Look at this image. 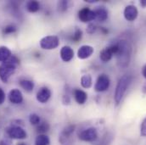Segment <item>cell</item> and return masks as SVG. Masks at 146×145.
Returning <instances> with one entry per match:
<instances>
[{"instance_id": "7a4b0ae2", "label": "cell", "mask_w": 146, "mask_h": 145, "mask_svg": "<svg viewBox=\"0 0 146 145\" xmlns=\"http://www.w3.org/2000/svg\"><path fill=\"white\" fill-rule=\"evenodd\" d=\"M19 64V60L15 56H11L7 61L0 66V79L3 82H8L9 77L15 73L16 66Z\"/></svg>"}, {"instance_id": "e0dca14e", "label": "cell", "mask_w": 146, "mask_h": 145, "mask_svg": "<svg viewBox=\"0 0 146 145\" xmlns=\"http://www.w3.org/2000/svg\"><path fill=\"white\" fill-rule=\"evenodd\" d=\"M114 54H113V53H112V51H111V49H110V48L109 47H107V48H104L101 52H100V60H102V61H104V62H108L110 61V60H111V58H112V56H113Z\"/></svg>"}, {"instance_id": "cb8c5ba5", "label": "cell", "mask_w": 146, "mask_h": 145, "mask_svg": "<svg viewBox=\"0 0 146 145\" xmlns=\"http://www.w3.org/2000/svg\"><path fill=\"white\" fill-rule=\"evenodd\" d=\"M16 31V27L15 26L9 25L4 27V29L3 30V32L4 34H10V33H14Z\"/></svg>"}, {"instance_id": "ac0fdd59", "label": "cell", "mask_w": 146, "mask_h": 145, "mask_svg": "<svg viewBox=\"0 0 146 145\" xmlns=\"http://www.w3.org/2000/svg\"><path fill=\"white\" fill-rule=\"evenodd\" d=\"M20 84H21V87L23 89H25L27 92H31L34 88V82L30 80H26V79L21 80L20 81Z\"/></svg>"}, {"instance_id": "2e32d148", "label": "cell", "mask_w": 146, "mask_h": 145, "mask_svg": "<svg viewBox=\"0 0 146 145\" xmlns=\"http://www.w3.org/2000/svg\"><path fill=\"white\" fill-rule=\"evenodd\" d=\"M12 56L11 51L5 46L0 47V62H5L7 61L10 57Z\"/></svg>"}, {"instance_id": "f546056e", "label": "cell", "mask_w": 146, "mask_h": 145, "mask_svg": "<svg viewBox=\"0 0 146 145\" xmlns=\"http://www.w3.org/2000/svg\"><path fill=\"white\" fill-rule=\"evenodd\" d=\"M140 4L143 6V7H146V0H142L140 2Z\"/></svg>"}, {"instance_id": "4dcf8cb0", "label": "cell", "mask_w": 146, "mask_h": 145, "mask_svg": "<svg viewBox=\"0 0 146 145\" xmlns=\"http://www.w3.org/2000/svg\"><path fill=\"white\" fill-rule=\"evenodd\" d=\"M142 91H143L144 93H145L146 94V82L144 84V86H143V87H142Z\"/></svg>"}, {"instance_id": "52a82bcc", "label": "cell", "mask_w": 146, "mask_h": 145, "mask_svg": "<svg viewBox=\"0 0 146 145\" xmlns=\"http://www.w3.org/2000/svg\"><path fill=\"white\" fill-rule=\"evenodd\" d=\"M98 138L97 130L94 127L88 128L79 134V138L85 142H94Z\"/></svg>"}, {"instance_id": "3957f363", "label": "cell", "mask_w": 146, "mask_h": 145, "mask_svg": "<svg viewBox=\"0 0 146 145\" xmlns=\"http://www.w3.org/2000/svg\"><path fill=\"white\" fill-rule=\"evenodd\" d=\"M131 82V76L125 75L122 77L120 78V80L118 81L116 88H115V102L116 105H119L129 86Z\"/></svg>"}, {"instance_id": "6da1fadb", "label": "cell", "mask_w": 146, "mask_h": 145, "mask_svg": "<svg viewBox=\"0 0 146 145\" xmlns=\"http://www.w3.org/2000/svg\"><path fill=\"white\" fill-rule=\"evenodd\" d=\"M116 43L118 46V50L115 54L117 65L120 68H126L128 66L130 62L132 47L126 40H121Z\"/></svg>"}, {"instance_id": "ba28073f", "label": "cell", "mask_w": 146, "mask_h": 145, "mask_svg": "<svg viewBox=\"0 0 146 145\" xmlns=\"http://www.w3.org/2000/svg\"><path fill=\"white\" fill-rule=\"evenodd\" d=\"M78 17L81 21L87 23V22L95 20V14L94 10H91L88 8H83L79 11Z\"/></svg>"}, {"instance_id": "d6986e66", "label": "cell", "mask_w": 146, "mask_h": 145, "mask_svg": "<svg viewBox=\"0 0 146 145\" xmlns=\"http://www.w3.org/2000/svg\"><path fill=\"white\" fill-rule=\"evenodd\" d=\"M49 138L44 134H39L35 139V145H49Z\"/></svg>"}, {"instance_id": "7402d4cb", "label": "cell", "mask_w": 146, "mask_h": 145, "mask_svg": "<svg viewBox=\"0 0 146 145\" xmlns=\"http://www.w3.org/2000/svg\"><path fill=\"white\" fill-rule=\"evenodd\" d=\"M36 129H37V132H40V133H44V132H46L48 131L49 126H48V124L47 122H42V123H39V124L37 125Z\"/></svg>"}, {"instance_id": "8fae6325", "label": "cell", "mask_w": 146, "mask_h": 145, "mask_svg": "<svg viewBox=\"0 0 146 145\" xmlns=\"http://www.w3.org/2000/svg\"><path fill=\"white\" fill-rule=\"evenodd\" d=\"M50 97H51V92L48 87H42L36 93V99L38 102L42 104L48 102Z\"/></svg>"}, {"instance_id": "9c48e42d", "label": "cell", "mask_w": 146, "mask_h": 145, "mask_svg": "<svg viewBox=\"0 0 146 145\" xmlns=\"http://www.w3.org/2000/svg\"><path fill=\"white\" fill-rule=\"evenodd\" d=\"M139 11L134 5H127L124 9V17L128 21H133L137 19Z\"/></svg>"}, {"instance_id": "7c38bea8", "label": "cell", "mask_w": 146, "mask_h": 145, "mask_svg": "<svg viewBox=\"0 0 146 145\" xmlns=\"http://www.w3.org/2000/svg\"><path fill=\"white\" fill-rule=\"evenodd\" d=\"M9 99L12 104L17 105L23 101V95L19 89H13L9 93Z\"/></svg>"}, {"instance_id": "484cf974", "label": "cell", "mask_w": 146, "mask_h": 145, "mask_svg": "<svg viewBox=\"0 0 146 145\" xmlns=\"http://www.w3.org/2000/svg\"><path fill=\"white\" fill-rule=\"evenodd\" d=\"M96 31V26L94 24H89L88 28H87V32L89 33V34H93L94 32Z\"/></svg>"}, {"instance_id": "30bf717a", "label": "cell", "mask_w": 146, "mask_h": 145, "mask_svg": "<svg viewBox=\"0 0 146 145\" xmlns=\"http://www.w3.org/2000/svg\"><path fill=\"white\" fill-rule=\"evenodd\" d=\"M94 53V48L89 45H83L80 47V48L77 51V56L81 60H85L87 58H89Z\"/></svg>"}, {"instance_id": "1f68e13d", "label": "cell", "mask_w": 146, "mask_h": 145, "mask_svg": "<svg viewBox=\"0 0 146 145\" xmlns=\"http://www.w3.org/2000/svg\"><path fill=\"white\" fill-rule=\"evenodd\" d=\"M17 145H26V144H25L24 143H21V144H18Z\"/></svg>"}, {"instance_id": "5bb4252c", "label": "cell", "mask_w": 146, "mask_h": 145, "mask_svg": "<svg viewBox=\"0 0 146 145\" xmlns=\"http://www.w3.org/2000/svg\"><path fill=\"white\" fill-rule=\"evenodd\" d=\"M94 11L95 14V20L98 21L103 22L108 18V11L104 7H98Z\"/></svg>"}, {"instance_id": "44dd1931", "label": "cell", "mask_w": 146, "mask_h": 145, "mask_svg": "<svg viewBox=\"0 0 146 145\" xmlns=\"http://www.w3.org/2000/svg\"><path fill=\"white\" fill-rule=\"evenodd\" d=\"M81 84L84 88H89L92 86V77L90 75H84L81 78Z\"/></svg>"}, {"instance_id": "ffe728a7", "label": "cell", "mask_w": 146, "mask_h": 145, "mask_svg": "<svg viewBox=\"0 0 146 145\" xmlns=\"http://www.w3.org/2000/svg\"><path fill=\"white\" fill-rule=\"evenodd\" d=\"M40 9V4L37 1H29L27 3V9L30 13H35L37 12Z\"/></svg>"}, {"instance_id": "83f0119b", "label": "cell", "mask_w": 146, "mask_h": 145, "mask_svg": "<svg viewBox=\"0 0 146 145\" xmlns=\"http://www.w3.org/2000/svg\"><path fill=\"white\" fill-rule=\"evenodd\" d=\"M4 100H5V93L3 90L0 87V105L4 102Z\"/></svg>"}, {"instance_id": "603a6c76", "label": "cell", "mask_w": 146, "mask_h": 145, "mask_svg": "<svg viewBox=\"0 0 146 145\" xmlns=\"http://www.w3.org/2000/svg\"><path fill=\"white\" fill-rule=\"evenodd\" d=\"M29 121L32 125H38L40 123V117L36 114H32L29 117Z\"/></svg>"}, {"instance_id": "8992f818", "label": "cell", "mask_w": 146, "mask_h": 145, "mask_svg": "<svg viewBox=\"0 0 146 145\" xmlns=\"http://www.w3.org/2000/svg\"><path fill=\"white\" fill-rule=\"evenodd\" d=\"M110 78L107 75H105V74H102L100 75L98 79H97V81L95 83V86H94V89L96 92H105L110 87Z\"/></svg>"}, {"instance_id": "9a60e30c", "label": "cell", "mask_w": 146, "mask_h": 145, "mask_svg": "<svg viewBox=\"0 0 146 145\" xmlns=\"http://www.w3.org/2000/svg\"><path fill=\"white\" fill-rule=\"evenodd\" d=\"M74 97H75L76 101L79 105H83L88 99L87 93L85 92H83L82 90H80V89H76L74 91Z\"/></svg>"}, {"instance_id": "277c9868", "label": "cell", "mask_w": 146, "mask_h": 145, "mask_svg": "<svg viewBox=\"0 0 146 145\" xmlns=\"http://www.w3.org/2000/svg\"><path fill=\"white\" fill-rule=\"evenodd\" d=\"M60 44V40L56 36H47L41 39L40 46L42 49L51 50L56 48Z\"/></svg>"}, {"instance_id": "4316f807", "label": "cell", "mask_w": 146, "mask_h": 145, "mask_svg": "<svg viewBox=\"0 0 146 145\" xmlns=\"http://www.w3.org/2000/svg\"><path fill=\"white\" fill-rule=\"evenodd\" d=\"M140 133L143 137H146V118L144 120L142 125H141V128H140Z\"/></svg>"}, {"instance_id": "4fadbf2b", "label": "cell", "mask_w": 146, "mask_h": 145, "mask_svg": "<svg viewBox=\"0 0 146 145\" xmlns=\"http://www.w3.org/2000/svg\"><path fill=\"white\" fill-rule=\"evenodd\" d=\"M74 56V51L69 46H64L60 50V57L61 60L65 62H69L72 60Z\"/></svg>"}, {"instance_id": "f1b7e54d", "label": "cell", "mask_w": 146, "mask_h": 145, "mask_svg": "<svg viewBox=\"0 0 146 145\" xmlns=\"http://www.w3.org/2000/svg\"><path fill=\"white\" fill-rule=\"evenodd\" d=\"M142 74L144 75V77L146 79V66H145V67L143 68V71H142Z\"/></svg>"}, {"instance_id": "5b68a950", "label": "cell", "mask_w": 146, "mask_h": 145, "mask_svg": "<svg viewBox=\"0 0 146 145\" xmlns=\"http://www.w3.org/2000/svg\"><path fill=\"white\" fill-rule=\"evenodd\" d=\"M7 133L9 137L13 139H24L27 136L26 131L20 126H13L8 127Z\"/></svg>"}, {"instance_id": "d4e9b609", "label": "cell", "mask_w": 146, "mask_h": 145, "mask_svg": "<svg viewBox=\"0 0 146 145\" xmlns=\"http://www.w3.org/2000/svg\"><path fill=\"white\" fill-rule=\"evenodd\" d=\"M82 32L80 29H76V31H75L72 36L73 41H75V42L80 41L81 38H82Z\"/></svg>"}]
</instances>
